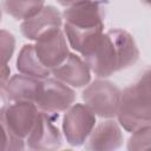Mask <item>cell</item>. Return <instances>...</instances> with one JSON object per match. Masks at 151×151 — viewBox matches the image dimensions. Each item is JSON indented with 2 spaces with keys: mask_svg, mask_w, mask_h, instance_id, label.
<instances>
[{
  "mask_svg": "<svg viewBox=\"0 0 151 151\" xmlns=\"http://www.w3.org/2000/svg\"><path fill=\"white\" fill-rule=\"evenodd\" d=\"M74 90L55 78L41 79L38 86L34 104L42 112L59 116L76 101Z\"/></svg>",
  "mask_w": 151,
  "mask_h": 151,
  "instance_id": "obj_6",
  "label": "cell"
},
{
  "mask_svg": "<svg viewBox=\"0 0 151 151\" xmlns=\"http://www.w3.org/2000/svg\"><path fill=\"white\" fill-rule=\"evenodd\" d=\"M83 58L98 78H109L134 65L139 58V50L127 31L112 28L104 32Z\"/></svg>",
  "mask_w": 151,
  "mask_h": 151,
  "instance_id": "obj_1",
  "label": "cell"
},
{
  "mask_svg": "<svg viewBox=\"0 0 151 151\" xmlns=\"http://www.w3.org/2000/svg\"><path fill=\"white\" fill-rule=\"evenodd\" d=\"M40 110L31 101L4 103L0 112L4 132L2 150H24L26 138L34 129Z\"/></svg>",
  "mask_w": 151,
  "mask_h": 151,
  "instance_id": "obj_3",
  "label": "cell"
},
{
  "mask_svg": "<svg viewBox=\"0 0 151 151\" xmlns=\"http://www.w3.org/2000/svg\"><path fill=\"white\" fill-rule=\"evenodd\" d=\"M1 6L4 13L15 20L25 21L45 7V0H2Z\"/></svg>",
  "mask_w": 151,
  "mask_h": 151,
  "instance_id": "obj_15",
  "label": "cell"
},
{
  "mask_svg": "<svg viewBox=\"0 0 151 151\" xmlns=\"http://www.w3.org/2000/svg\"><path fill=\"white\" fill-rule=\"evenodd\" d=\"M9 72H11V70H9V67L7 65H2L1 66V81H0V86L5 85L6 81L9 79Z\"/></svg>",
  "mask_w": 151,
  "mask_h": 151,
  "instance_id": "obj_19",
  "label": "cell"
},
{
  "mask_svg": "<svg viewBox=\"0 0 151 151\" xmlns=\"http://www.w3.org/2000/svg\"><path fill=\"white\" fill-rule=\"evenodd\" d=\"M34 48L39 60L51 71L59 66L71 53L63 28H53L40 35L34 41Z\"/></svg>",
  "mask_w": 151,
  "mask_h": 151,
  "instance_id": "obj_8",
  "label": "cell"
},
{
  "mask_svg": "<svg viewBox=\"0 0 151 151\" xmlns=\"http://www.w3.org/2000/svg\"><path fill=\"white\" fill-rule=\"evenodd\" d=\"M97 124L96 113L86 105L76 103L63 116V136L71 146H81Z\"/></svg>",
  "mask_w": 151,
  "mask_h": 151,
  "instance_id": "obj_7",
  "label": "cell"
},
{
  "mask_svg": "<svg viewBox=\"0 0 151 151\" xmlns=\"http://www.w3.org/2000/svg\"><path fill=\"white\" fill-rule=\"evenodd\" d=\"M117 120L122 129L133 132L151 124V96L136 83L122 91Z\"/></svg>",
  "mask_w": 151,
  "mask_h": 151,
  "instance_id": "obj_4",
  "label": "cell"
},
{
  "mask_svg": "<svg viewBox=\"0 0 151 151\" xmlns=\"http://www.w3.org/2000/svg\"><path fill=\"white\" fill-rule=\"evenodd\" d=\"M134 83L137 85H139L142 88H144L151 96V66L147 67L146 70H144Z\"/></svg>",
  "mask_w": 151,
  "mask_h": 151,
  "instance_id": "obj_18",
  "label": "cell"
},
{
  "mask_svg": "<svg viewBox=\"0 0 151 151\" xmlns=\"http://www.w3.org/2000/svg\"><path fill=\"white\" fill-rule=\"evenodd\" d=\"M91 68L81 55L70 53L68 57L55 68L51 71V76L72 88L85 87L91 83Z\"/></svg>",
  "mask_w": 151,
  "mask_h": 151,
  "instance_id": "obj_10",
  "label": "cell"
},
{
  "mask_svg": "<svg viewBox=\"0 0 151 151\" xmlns=\"http://www.w3.org/2000/svg\"><path fill=\"white\" fill-rule=\"evenodd\" d=\"M143 4H145V5H147V6H150L151 7V0H140Z\"/></svg>",
  "mask_w": 151,
  "mask_h": 151,
  "instance_id": "obj_21",
  "label": "cell"
},
{
  "mask_svg": "<svg viewBox=\"0 0 151 151\" xmlns=\"http://www.w3.org/2000/svg\"><path fill=\"white\" fill-rule=\"evenodd\" d=\"M122 126L114 118L103 119L96 124L93 131L84 144L86 150H116L123 145Z\"/></svg>",
  "mask_w": 151,
  "mask_h": 151,
  "instance_id": "obj_11",
  "label": "cell"
},
{
  "mask_svg": "<svg viewBox=\"0 0 151 151\" xmlns=\"http://www.w3.org/2000/svg\"><path fill=\"white\" fill-rule=\"evenodd\" d=\"M85 1H88V0H57V2H58L60 6H63L64 8L71 7V6H74V5L85 2Z\"/></svg>",
  "mask_w": 151,
  "mask_h": 151,
  "instance_id": "obj_20",
  "label": "cell"
},
{
  "mask_svg": "<svg viewBox=\"0 0 151 151\" xmlns=\"http://www.w3.org/2000/svg\"><path fill=\"white\" fill-rule=\"evenodd\" d=\"M0 46H1V66H2V65H7V63L11 60L14 53V48H15L14 35L6 29H1Z\"/></svg>",
  "mask_w": 151,
  "mask_h": 151,
  "instance_id": "obj_17",
  "label": "cell"
},
{
  "mask_svg": "<svg viewBox=\"0 0 151 151\" xmlns=\"http://www.w3.org/2000/svg\"><path fill=\"white\" fill-rule=\"evenodd\" d=\"M41 79L18 73L12 76L5 85L0 86L4 103L31 101L34 103L38 86Z\"/></svg>",
  "mask_w": 151,
  "mask_h": 151,
  "instance_id": "obj_13",
  "label": "cell"
},
{
  "mask_svg": "<svg viewBox=\"0 0 151 151\" xmlns=\"http://www.w3.org/2000/svg\"><path fill=\"white\" fill-rule=\"evenodd\" d=\"M127 140V150L129 151H138V150H151V124L145 125L133 132Z\"/></svg>",
  "mask_w": 151,
  "mask_h": 151,
  "instance_id": "obj_16",
  "label": "cell"
},
{
  "mask_svg": "<svg viewBox=\"0 0 151 151\" xmlns=\"http://www.w3.org/2000/svg\"><path fill=\"white\" fill-rule=\"evenodd\" d=\"M122 97V90L105 78L91 81L81 92L84 104H86L97 117L107 119L116 118Z\"/></svg>",
  "mask_w": 151,
  "mask_h": 151,
  "instance_id": "obj_5",
  "label": "cell"
},
{
  "mask_svg": "<svg viewBox=\"0 0 151 151\" xmlns=\"http://www.w3.org/2000/svg\"><path fill=\"white\" fill-rule=\"evenodd\" d=\"M59 116L48 114L40 111L38 122L32 132L26 138V146L35 151H53L60 149L63 136L59 127L55 125V119Z\"/></svg>",
  "mask_w": 151,
  "mask_h": 151,
  "instance_id": "obj_9",
  "label": "cell"
},
{
  "mask_svg": "<svg viewBox=\"0 0 151 151\" xmlns=\"http://www.w3.org/2000/svg\"><path fill=\"white\" fill-rule=\"evenodd\" d=\"M63 13H60L52 5H45L38 14L21 21L20 32L26 39L35 41L40 35L53 28H63Z\"/></svg>",
  "mask_w": 151,
  "mask_h": 151,
  "instance_id": "obj_12",
  "label": "cell"
},
{
  "mask_svg": "<svg viewBox=\"0 0 151 151\" xmlns=\"http://www.w3.org/2000/svg\"><path fill=\"white\" fill-rule=\"evenodd\" d=\"M107 0H88L63 11V29L70 47L85 55L104 33Z\"/></svg>",
  "mask_w": 151,
  "mask_h": 151,
  "instance_id": "obj_2",
  "label": "cell"
},
{
  "mask_svg": "<svg viewBox=\"0 0 151 151\" xmlns=\"http://www.w3.org/2000/svg\"><path fill=\"white\" fill-rule=\"evenodd\" d=\"M17 70L19 73L35 77L39 79H45L51 76V70H48L39 60L34 44H26L20 50L17 58Z\"/></svg>",
  "mask_w": 151,
  "mask_h": 151,
  "instance_id": "obj_14",
  "label": "cell"
}]
</instances>
